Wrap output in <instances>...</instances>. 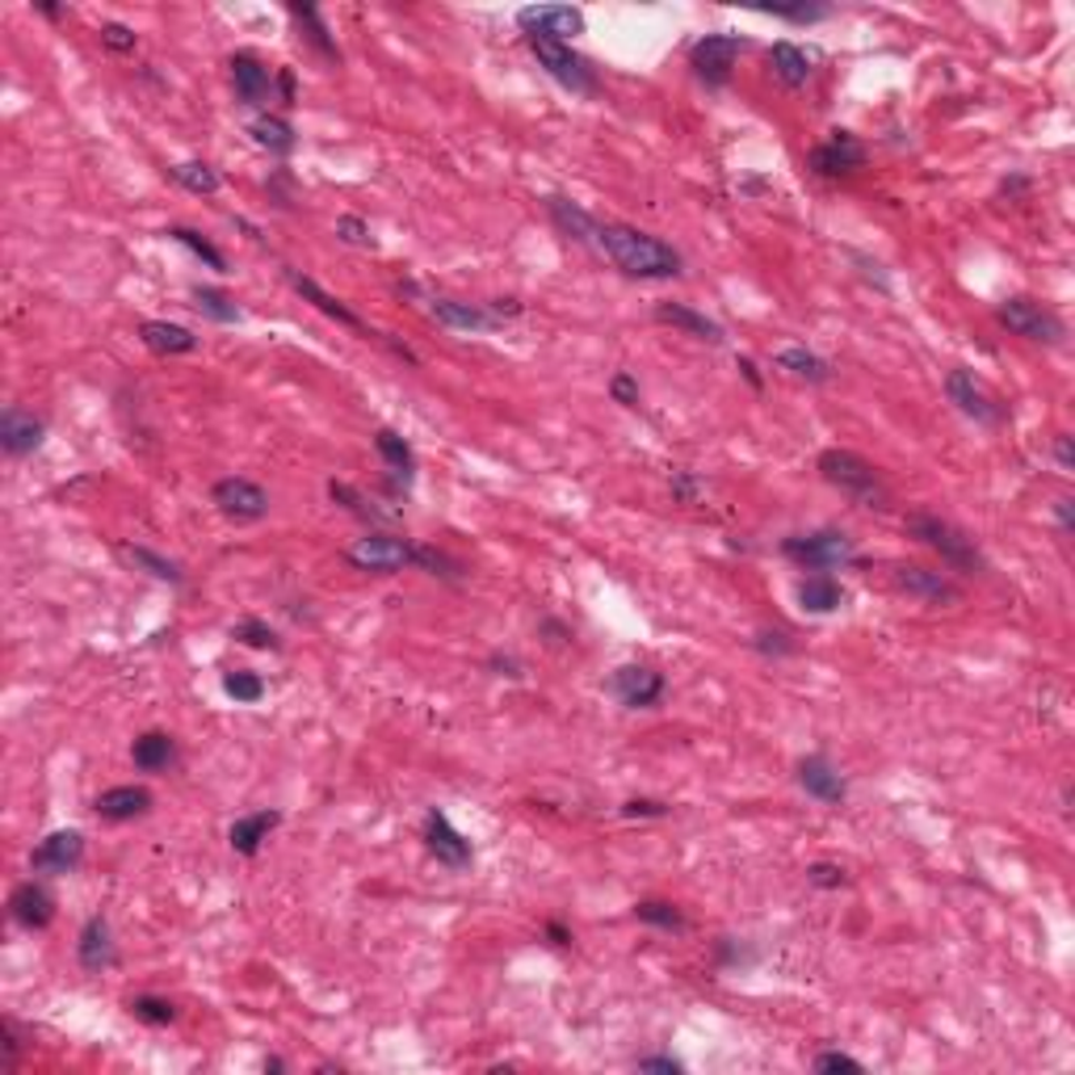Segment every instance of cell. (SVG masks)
I'll return each mask as SVG.
<instances>
[{
  "label": "cell",
  "mask_w": 1075,
  "mask_h": 1075,
  "mask_svg": "<svg viewBox=\"0 0 1075 1075\" xmlns=\"http://www.w3.org/2000/svg\"><path fill=\"white\" fill-rule=\"evenodd\" d=\"M907 534L916 538V543H925L928 550H937L942 555L945 567H954V571H983L987 567V559H983V550L975 547V538L971 534H963L958 526H949L945 517H937V512H912L907 517Z\"/></svg>",
  "instance_id": "cell-3"
},
{
  "label": "cell",
  "mask_w": 1075,
  "mask_h": 1075,
  "mask_svg": "<svg viewBox=\"0 0 1075 1075\" xmlns=\"http://www.w3.org/2000/svg\"><path fill=\"white\" fill-rule=\"evenodd\" d=\"M248 135H252V143H257V148H265L269 156H290V151L299 148V135H295V127H290L286 118H278V113H261V118H252V122H248Z\"/></svg>",
  "instance_id": "cell-32"
},
{
  "label": "cell",
  "mask_w": 1075,
  "mask_h": 1075,
  "mask_svg": "<svg viewBox=\"0 0 1075 1075\" xmlns=\"http://www.w3.org/2000/svg\"><path fill=\"white\" fill-rule=\"evenodd\" d=\"M623 815L626 819H660V815H668V803H656V798H630V803H623Z\"/></svg>",
  "instance_id": "cell-55"
},
{
  "label": "cell",
  "mask_w": 1075,
  "mask_h": 1075,
  "mask_svg": "<svg viewBox=\"0 0 1075 1075\" xmlns=\"http://www.w3.org/2000/svg\"><path fill=\"white\" fill-rule=\"evenodd\" d=\"M547 937H550V945H571V933H567L564 925H555V920L547 925Z\"/></svg>",
  "instance_id": "cell-62"
},
{
  "label": "cell",
  "mask_w": 1075,
  "mask_h": 1075,
  "mask_svg": "<svg viewBox=\"0 0 1075 1075\" xmlns=\"http://www.w3.org/2000/svg\"><path fill=\"white\" fill-rule=\"evenodd\" d=\"M337 236L345 240V245L375 248V236H370V227L361 223L358 215H340V219H337Z\"/></svg>",
  "instance_id": "cell-49"
},
{
  "label": "cell",
  "mask_w": 1075,
  "mask_h": 1075,
  "mask_svg": "<svg viewBox=\"0 0 1075 1075\" xmlns=\"http://www.w3.org/2000/svg\"><path fill=\"white\" fill-rule=\"evenodd\" d=\"M42 437H47V425H42L34 412L4 408V416H0V446H4V454H9V458H26V454H34L38 446H42Z\"/></svg>",
  "instance_id": "cell-23"
},
{
  "label": "cell",
  "mask_w": 1075,
  "mask_h": 1075,
  "mask_svg": "<svg viewBox=\"0 0 1075 1075\" xmlns=\"http://www.w3.org/2000/svg\"><path fill=\"white\" fill-rule=\"evenodd\" d=\"M996 320L1008 328V332H1017V337L1025 340H1038V345H1063V337H1067V328H1063V320H1058L1051 307H1042V302L1034 299H1004L1001 311H996Z\"/></svg>",
  "instance_id": "cell-8"
},
{
  "label": "cell",
  "mask_w": 1075,
  "mask_h": 1075,
  "mask_svg": "<svg viewBox=\"0 0 1075 1075\" xmlns=\"http://www.w3.org/2000/svg\"><path fill=\"white\" fill-rule=\"evenodd\" d=\"M1029 189V181L1025 177H1013V181H1004V193H1025Z\"/></svg>",
  "instance_id": "cell-64"
},
{
  "label": "cell",
  "mask_w": 1075,
  "mask_h": 1075,
  "mask_svg": "<svg viewBox=\"0 0 1075 1075\" xmlns=\"http://www.w3.org/2000/svg\"><path fill=\"white\" fill-rule=\"evenodd\" d=\"M635 916H639L643 925L664 928V933H685L689 928V920L680 916V907L668 904V899H643V904H635Z\"/></svg>",
  "instance_id": "cell-39"
},
{
  "label": "cell",
  "mask_w": 1075,
  "mask_h": 1075,
  "mask_svg": "<svg viewBox=\"0 0 1075 1075\" xmlns=\"http://www.w3.org/2000/svg\"><path fill=\"white\" fill-rule=\"evenodd\" d=\"M609 396L618 399L623 408H639V382L626 375V370H618V375H614V382H609Z\"/></svg>",
  "instance_id": "cell-53"
},
{
  "label": "cell",
  "mask_w": 1075,
  "mask_h": 1075,
  "mask_svg": "<svg viewBox=\"0 0 1075 1075\" xmlns=\"http://www.w3.org/2000/svg\"><path fill=\"white\" fill-rule=\"evenodd\" d=\"M193 302H198V311H202L207 320H215V324H240V320H245V311L231 302V295L215 290V286H193Z\"/></svg>",
  "instance_id": "cell-38"
},
{
  "label": "cell",
  "mask_w": 1075,
  "mask_h": 1075,
  "mask_svg": "<svg viewBox=\"0 0 1075 1075\" xmlns=\"http://www.w3.org/2000/svg\"><path fill=\"white\" fill-rule=\"evenodd\" d=\"M101 42H106L110 51H118V56H127V51H135L139 34H135L131 26H122V21H106V26H101Z\"/></svg>",
  "instance_id": "cell-48"
},
{
  "label": "cell",
  "mask_w": 1075,
  "mask_h": 1075,
  "mask_svg": "<svg viewBox=\"0 0 1075 1075\" xmlns=\"http://www.w3.org/2000/svg\"><path fill=\"white\" fill-rule=\"evenodd\" d=\"M127 1008H131L135 1021H143V1025H156V1029H160V1025H172V1021H177V1004L165 1001V996H131V1004H127Z\"/></svg>",
  "instance_id": "cell-43"
},
{
  "label": "cell",
  "mask_w": 1075,
  "mask_h": 1075,
  "mask_svg": "<svg viewBox=\"0 0 1075 1075\" xmlns=\"http://www.w3.org/2000/svg\"><path fill=\"white\" fill-rule=\"evenodd\" d=\"M673 496H677L680 505H698L701 500V479L689 471H673Z\"/></svg>",
  "instance_id": "cell-52"
},
{
  "label": "cell",
  "mask_w": 1075,
  "mask_h": 1075,
  "mask_svg": "<svg viewBox=\"0 0 1075 1075\" xmlns=\"http://www.w3.org/2000/svg\"><path fill=\"white\" fill-rule=\"evenodd\" d=\"M131 760L139 774H169L172 765H177V744H172L169 731H143V736L135 739Z\"/></svg>",
  "instance_id": "cell-30"
},
{
  "label": "cell",
  "mask_w": 1075,
  "mask_h": 1075,
  "mask_svg": "<svg viewBox=\"0 0 1075 1075\" xmlns=\"http://www.w3.org/2000/svg\"><path fill=\"white\" fill-rule=\"evenodd\" d=\"M664 689H668L664 677L656 668H647V664H623L609 677V694L623 701L626 710H651L664 698Z\"/></svg>",
  "instance_id": "cell-13"
},
{
  "label": "cell",
  "mask_w": 1075,
  "mask_h": 1075,
  "mask_svg": "<svg viewBox=\"0 0 1075 1075\" xmlns=\"http://www.w3.org/2000/svg\"><path fill=\"white\" fill-rule=\"evenodd\" d=\"M807 883L819 890H840L849 878H845V866H836V862H812L807 866Z\"/></svg>",
  "instance_id": "cell-46"
},
{
  "label": "cell",
  "mask_w": 1075,
  "mask_h": 1075,
  "mask_svg": "<svg viewBox=\"0 0 1075 1075\" xmlns=\"http://www.w3.org/2000/svg\"><path fill=\"white\" fill-rule=\"evenodd\" d=\"M169 177L177 181L181 189H189V193H198V198H215L219 193V172L210 169L207 160H186V165H172Z\"/></svg>",
  "instance_id": "cell-37"
},
{
  "label": "cell",
  "mask_w": 1075,
  "mask_h": 1075,
  "mask_svg": "<svg viewBox=\"0 0 1075 1075\" xmlns=\"http://www.w3.org/2000/svg\"><path fill=\"white\" fill-rule=\"evenodd\" d=\"M1055 458L1063 471H1075V454H1072V434H1058L1055 437Z\"/></svg>",
  "instance_id": "cell-57"
},
{
  "label": "cell",
  "mask_w": 1075,
  "mask_h": 1075,
  "mask_svg": "<svg viewBox=\"0 0 1075 1075\" xmlns=\"http://www.w3.org/2000/svg\"><path fill=\"white\" fill-rule=\"evenodd\" d=\"M420 836H425V849L437 857V866L446 869H467L475 862V849L471 840L462 836V832L454 828L450 819H446V812H429L425 815V828H420Z\"/></svg>",
  "instance_id": "cell-15"
},
{
  "label": "cell",
  "mask_w": 1075,
  "mask_h": 1075,
  "mask_svg": "<svg viewBox=\"0 0 1075 1075\" xmlns=\"http://www.w3.org/2000/svg\"><path fill=\"white\" fill-rule=\"evenodd\" d=\"M227 68H231V89H236V101L240 106L261 110L265 101H273V76H269V68L252 51H236V56L227 59Z\"/></svg>",
  "instance_id": "cell-16"
},
{
  "label": "cell",
  "mask_w": 1075,
  "mask_h": 1075,
  "mask_svg": "<svg viewBox=\"0 0 1075 1075\" xmlns=\"http://www.w3.org/2000/svg\"><path fill=\"white\" fill-rule=\"evenodd\" d=\"M84 862V836L76 828H59L47 840H38V849L30 853V866L34 874H72Z\"/></svg>",
  "instance_id": "cell-18"
},
{
  "label": "cell",
  "mask_w": 1075,
  "mask_h": 1075,
  "mask_svg": "<svg viewBox=\"0 0 1075 1075\" xmlns=\"http://www.w3.org/2000/svg\"><path fill=\"white\" fill-rule=\"evenodd\" d=\"M895 585L904 588L907 597H920L928 605H954L963 597L958 580H949L945 571L937 567H920V564H899L895 567Z\"/></svg>",
  "instance_id": "cell-17"
},
{
  "label": "cell",
  "mask_w": 1075,
  "mask_h": 1075,
  "mask_svg": "<svg viewBox=\"0 0 1075 1075\" xmlns=\"http://www.w3.org/2000/svg\"><path fill=\"white\" fill-rule=\"evenodd\" d=\"M139 340L148 345L151 354H160V358L198 354V345H202V340L193 337L189 328H181V324H169V320H143V324H139Z\"/></svg>",
  "instance_id": "cell-26"
},
{
  "label": "cell",
  "mask_w": 1075,
  "mask_h": 1075,
  "mask_svg": "<svg viewBox=\"0 0 1075 1075\" xmlns=\"http://www.w3.org/2000/svg\"><path fill=\"white\" fill-rule=\"evenodd\" d=\"M282 824V815L278 812H252V815H240L236 824H231V832H227V845H231V853H240V857H257L261 853V845L269 840V832Z\"/></svg>",
  "instance_id": "cell-28"
},
{
  "label": "cell",
  "mask_w": 1075,
  "mask_h": 1075,
  "mask_svg": "<svg viewBox=\"0 0 1075 1075\" xmlns=\"http://www.w3.org/2000/svg\"><path fill=\"white\" fill-rule=\"evenodd\" d=\"M122 559L135 567V571H148L151 580H165V585H186V571L181 564H172L165 555H156L148 547H122Z\"/></svg>",
  "instance_id": "cell-35"
},
{
  "label": "cell",
  "mask_w": 1075,
  "mask_h": 1075,
  "mask_svg": "<svg viewBox=\"0 0 1075 1075\" xmlns=\"http://www.w3.org/2000/svg\"><path fill=\"white\" fill-rule=\"evenodd\" d=\"M945 396H949V404H958V412L971 416L975 425H983V429H996V425H1004V404L987 387H983L979 378L971 375V370H949L945 375Z\"/></svg>",
  "instance_id": "cell-9"
},
{
  "label": "cell",
  "mask_w": 1075,
  "mask_h": 1075,
  "mask_svg": "<svg viewBox=\"0 0 1075 1075\" xmlns=\"http://www.w3.org/2000/svg\"><path fill=\"white\" fill-rule=\"evenodd\" d=\"M488 668H505L500 677H521V664L512 660V656H491L488 660Z\"/></svg>",
  "instance_id": "cell-60"
},
{
  "label": "cell",
  "mask_w": 1075,
  "mask_h": 1075,
  "mask_svg": "<svg viewBox=\"0 0 1075 1075\" xmlns=\"http://www.w3.org/2000/svg\"><path fill=\"white\" fill-rule=\"evenodd\" d=\"M777 366H782V370H790L794 378H803V382H815V387L832 378V366L819 358V354H812L807 345H786V349L777 354Z\"/></svg>",
  "instance_id": "cell-34"
},
{
  "label": "cell",
  "mask_w": 1075,
  "mask_h": 1075,
  "mask_svg": "<svg viewBox=\"0 0 1075 1075\" xmlns=\"http://www.w3.org/2000/svg\"><path fill=\"white\" fill-rule=\"evenodd\" d=\"M328 496L337 500L340 509H349L354 517H361V521H387V517H396V512L375 509V505H370V500H366L358 488H349V484H340V479H332V484H328Z\"/></svg>",
  "instance_id": "cell-42"
},
{
  "label": "cell",
  "mask_w": 1075,
  "mask_h": 1075,
  "mask_svg": "<svg viewBox=\"0 0 1075 1075\" xmlns=\"http://www.w3.org/2000/svg\"><path fill=\"white\" fill-rule=\"evenodd\" d=\"M798 786L812 794V798H819V803H832V807L845 803V794H849L840 769H836L824 753H812L798 760Z\"/></svg>",
  "instance_id": "cell-20"
},
{
  "label": "cell",
  "mask_w": 1075,
  "mask_h": 1075,
  "mask_svg": "<svg viewBox=\"0 0 1075 1075\" xmlns=\"http://www.w3.org/2000/svg\"><path fill=\"white\" fill-rule=\"evenodd\" d=\"M639 1072H664V1075H680L685 1072V1063L673 1055H651V1058H639Z\"/></svg>",
  "instance_id": "cell-56"
},
{
  "label": "cell",
  "mask_w": 1075,
  "mask_h": 1075,
  "mask_svg": "<svg viewBox=\"0 0 1075 1075\" xmlns=\"http://www.w3.org/2000/svg\"><path fill=\"white\" fill-rule=\"evenodd\" d=\"M769 63H774V76L786 84V89H803L815 72L812 56H807L803 47H794V42H774V47H769Z\"/></svg>",
  "instance_id": "cell-33"
},
{
  "label": "cell",
  "mask_w": 1075,
  "mask_h": 1075,
  "mask_svg": "<svg viewBox=\"0 0 1075 1075\" xmlns=\"http://www.w3.org/2000/svg\"><path fill=\"white\" fill-rule=\"evenodd\" d=\"M547 210H550V219H555V227L564 231V236H571L576 245H588V248H597V227H601V219L597 215H588L580 202H571V198H547Z\"/></svg>",
  "instance_id": "cell-27"
},
{
  "label": "cell",
  "mask_w": 1075,
  "mask_h": 1075,
  "mask_svg": "<svg viewBox=\"0 0 1075 1075\" xmlns=\"http://www.w3.org/2000/svg\"><path fill=\"white\" fill-rule=\"evenodd\" d=\"M798 605L815 618H824V614H836L845 605V588H840V580H832L828 571H819V576H807L798 585Z\"/></svg>",
  "instance_id": "cell-31"
},
{
  "label": "cell",
  "mask_w": 1075,
  "mask_h": 1075,
  "mask_svg": "<svg viewBox=\"0 0 1075 1075\" xmlns=\"http://www.w3.org/2000/svg\"><path fill=\"white\" fill-rule=\"evenodd\" d=\"M165 236H169V240H177V245H186L189 252H193L198 261H207L210 269H219V273H227V257H223V252H219V248H215V245H210V240H207V236H202V231H193V227H169Z\"/></svg>",
  "instance_id": "cell-41"
},
{
  "label": "cell",
  "mask_w": 1075,
  "mask_h": 1075,
  "mask_svg": "<svg viewBox=\"0 0 1075 1075\" xmlns=\"http://www.w3.org/2000/svg\"><path fill=\"white\" fill-rule=\"evenodd\" d=\"M416 550H420V543H408L396 534H366L345 550V559H349V567L370 571V576H396L404 567H416Z\"/></svg>",
  "instance_id": "cell-6"
},
{
  "label": "cell",
  "mask_w": 1075,
  "mask_h": 1075,
  "mask_svg": "<svg viewBox=\"0 0 1075 1075\" xmlns=\"http://www.w3.org/2000/svg\"><path fill=\"white\" fill-rule=\"evenodd\" d=\"M278 89H282V106H299V93H295V76L278 72Z\"/></svg>",
  "instance_id": "cell-59"
},
{
  "label": "cell",
  "mask_w": 1075,
  "mask_h": 1075,
  "mask_svg": "<svg viewBox=\"0 0 1075 1075\" xmlns=\"http://www.w3.org/2000/svg\"><path fill=\"white\" fill-rule=\"evenodd\" d=\"M231 639L252 647V651H282L278 630H273L269 623H261V618H240V623L231 626Z\"/></svg>",
  "instance_id": "cell-40"
},
{
  "label": "cell",
  "mask_w": 1075,
  "mask_h": 1075,
  "mask_svg": "<svg viewBox=\"0 0 1075 1075\" xmlns=\"http://www.w3.org/2000/svg\"><path fill=\"white\" fill-rule=\"evenodd\" d=\"M286 9H290V18L307 30V42H311L328 63H340V51H337V42L328 38V26H324L320 9H316V4H286Z\"/></svg>",
  "instance_id": "cell-36"
},
{
  "label": "cell",
  "mask_w": 1075,
  "mask_h": 1075,
  "mask_svg": "<svg viewBox=\"0 0 1075 1075\" xmlns=\"http://www.w3.org/2000/svg\"><path fill=\"white\" fill-rule=\"evenodd\" d=\"M9 916L26 933H42V928H51V920H56V895L42 887V883H21L9 895Z\"/></svg>",
  "instance_id": "cell-19"
},
{
  "label": "cell",
  "mask_w": 1075,
  "mask_h": 1075,
  "mask_svg": "<svg viewBox=\"0 0 1075 1075\" xmlns=\"http://www.w3.org/2000/svg\"><path fill=\"white\" fill-rule=\"evenodd\" d=\"M819 475H824V479H828L836 491H845L853 505H862V509H878V512L890 509L887 479H883V475H878V467H874V462H866L862 454L824 450V454H819Z\"/></svg>",
  "instance_id": "cell-2"
},
{
  "label": "cell",
  "mask_w": 1075,
  "mask_h": 1075,
  "mask_svg": "<svg viewBox=\"0 0 1075 1075\" xmlns=\"http://www.w3.org/2000/svg\"><path fill=\"white\" fill-rule=\"evenodd\" d=\"M34 9L42 13V18H51V21H59L63 13H68V4H34Z\"/></svg>",
  "instance_id": "cell-63"
},
{
  "label": "cell",
  "mask_w": 1075,
  "mask_h": 1075,
  "mask_svg": "<svg viewBox=\"0 0 1075 1075\" xmlns=\"http://www.w3.org/2000/svg\"><path fill=\"white\" fill-rule=\"evenodd\" d=\"M76 958L89 975H101L118 963V949H113V933L106 916H89L84 928H80V942H76Z\"/></svg>",
  "instance_id": "cell-21"
},
{
  "label": "cell",
  "mask_w": 1075,
  "mask_h": 1075,
  "mask_svg": "<svg viewBox=\"0 0 1075 1075\" xmlns=\"http://www.w3.org/2000/svg\"><path fill=\"white\" fill-rule=\"evenodd\" d=\"M866 169V143L853 131H832L824 143L812 148V172L815 177H853V172Z\"/></svg>",
  "instance_id": "cell-10"
},
{
  "label": "cell",
  "mask_w": 1075,
  "mask_h": 1075,
  "mask_svg": "<svg viewBox=\"0 0 1075 1075\" xmlns=\"http://www.w3.org/2000/svg\"><path fill=\"white\" fill-rule=\"evenodd\" d=\"M656 320L673 324V328L706 340V345H723V340H727L723 324L710 320V316H701V311H694V307H685V302H660V307H656Z\"/></svg>",
  "instance_id": "cell-29"
},
{
  "label": "cell",
  "mask_w": 1075,
  "mask_h": 1075,
  "mask_svg": "<svg viewBox=\"0 0 1075 1075\" xmlns=\"http://www.w3.org/2000/svg\"><path fill=\"white\" fill-rule=\"evenodd\" d=\"M425 311L437 324L454 328V332H496V328H505V320L491 311L488 302H458L446 299V295H425Z\"/></svg>",
  "instance_id": "cell-14"
},
{
  "label": "cell",
  "mask_w": 1075,
  "mask_h": 1075,
  "mask_svg": "<svg viewBox=\"0 0 1075 1075\" xmlns=\"http://www.w3.org/2000/svg\"><path fill=\"white\" fill-rule=\"evenodd\" d=\"M93 812L110 824H127V819H139V815L151 812V790L148 786H110V790L97 794Z\"/></svg>",
  "instance_id": "cell-24"
},
{
  "label": "cell",
  "mask_w": 1075,
  "mask_h": 1075,
  "mask_svg": "<svg viewBox=\"0 0 1075 1075\" xmlns=\"http://www.w3.org/2000/svg\"><path fill=\"white\" fill-rule=\"evenodd\" d=\"M744 51H748V42L739 34H706L694 42L689 68H694V76H698L706 89H723L731 80V72H736Z\"/></svg>",
  "instance_id": "cell-7"
},
{
  "label": "cell",
  "mask_w": 1075,
  "mask_h": 1075,
  "mask_svg": "<svg viewBox=\"0 0 1075 1075\" xmlns=\"http://www.w3.org/2000/svg\"><path fill=\"white\" fill-rule=\"evenodd\" d=\"M760 13H769L777 21H794V26H815V21L832 18L828 4H807V0H798V4H760Z\"/></svg>",
  "instance_id": "cell-44"
},
{
  "label": "cell",
  "mask_w": 1075,
  "mask_h": 1075,
  "mask_svg": "<svg viewBox=\"0 0 1075 1075\" xmlns=\"http://www.w3.org/2000/svg\"><path fill=\"white\" fill-rule=\"evenodd\" d=\"M753 647L760 651V656H790L794 651V643L786 630H756Z\"/></svg>",
  "instance_id": "cell-50"
},
{
  "label": "cell",
  "mask_w": 1075,
  "mask_h": 1075,
  "mask_svg": "<svg viewBox=\"0 0 1075 1075\" xmlns=\"http://www.w3.org/2000/svg\"><path fill=\"white\" fill-rule=\"evenodd\" d=\"M210 500H215V509L223 512V517H231V521H261L265 512H269V491H265L261 484L245 479V475H227V479H219V484L210 488Z\"/></svg>",
  "instance_id": "cell-11"
},
{
  "label": "cell",
  "mask_w": 1075,
  "mask_h": 1075,
  "mask_svg": "<svg viewBox=\"0 0 1075 1075\" xmlns=\"http://www.w3.org/2000/svg\"><path fill=\"white\" fill-rule=\"evenodd\" d=\"M718 963H723V966H748V963H756V949H744L736 937H723V942H718Z\"/></svg>",
  "instance_id": "cell-54"
},
{
  "label": "cell",
  "mask_w": 1075,
  "mask_h": 1075,
  "mask_svg": "<svg viewBox=\"0 0 1075 1075\" xmlns=\"http://www.w3.org/2000/svg\"><path fill=\"white\" fill-rule=\"evenodd\" d=\"M529 51H534V59H538V68H543L555 84H564L567 93H576V97L597 93V72H593V63H588L585 56H576L567 42H555V38H529Z\"/></svg>",
  "instance_id": "cell-4"
},
{
  "label": "cell",
  "mask_w": 1075,
  "mask_h": 1075,
  "mask_svg": "<svg viewBox=\"0 0 1075 1075\" xmlns=\"http://www.w3.org/2000/svg\"><path fill=\"white\" fill-rule=\"evenodd\" d=\"M1055 517H1058V529H1063V534H1072V529H1075V505L1067 500V496H1063V500H1055Z\"/></svg>",
  "instance_id": "cell-58"
},
{
  "label": "cell",
  "mask_w": 1075,
  "mask_h": 1075,
  "mask_svg": "<svg viewBox=\"0 0 1075 1075\" xmlns=\"http://www.w3.org/2000/svg\"><path fill=\"white\" fill-rule=\"evenodd\" d=\"M223 689H227V698L248 701V706L265 698V680L257 677V673H248V668H236V673H227V677H223Z\"/></svg>",
  "instance_id": "cell-45"
},
{
  "label": "cell",
  "mask_w": 1075,
  "mask_h": 1075,
  "mask_svg": "<svg viewBox=\"0 0 1075 1075\" xmlns=\"http://www.w3.org/2000/svg\"><path fill=\"white\" fill-rule=\"evenodd\" d=\"M286 282L295 286V295H299L302 302H311L316 311H324L328 320L345 324V328H354V332H366V324H361V316L354 311V307H345V302L337 299V295H328L316 278H307V273H299V269H286Z\"/></svg>",
  "instance_id": "cell-22"
},
{
  "label": "cell",
  "mask_w": 1075,
  "mask_h": 1075,
  "mask_svg": "<svg viewBox=\"0 0 1075 1075\" xmlns=\"http://www.w3.org/2000/svg\"><path fill=\"white\" fill-rule=\"evenodd\" d=\"M597 252L618 265L626 278H639V282H664V278H677L685 269L677 248L630 223L597 227Z\"/></svg>",
  "instance_id": "cell-1"
},
{
  "label": "cell",
  "mask_w": 1075,
  "mask_h": 1075,
  "mask_svg": "<svg viewBox=\"0 0 1075 1075\" xmlns=\"http://www.w3.org/2000/svg\"><path fill=\"white\" fill-rule=\"evenodd\" d=\"M0 1038H4V1067H9V1072H18V1067H21V1046H26L18 1021H9V1017L0 1021Z\"/></svg>",
  "instance_id": "cell-47"
},
{
  "label": "cell",
  "mask_w": 1075,
  "mask_h": 1075,
  "mask_svg": "<svg viewBox=\"0 0 1075 1075\" xmlns=\"http://www.w3.org/2000/svg\"><path fill=\"white\" fill-rule=\"evenodd\" d=\"M517 26L526 30V38L567 42V38L585 34V13L571 4H526V9H517Z\"/></svg>",
  "instance_id": "cell-12"
},
{
  "label": "cell",
  "mask_w": 1075,
  "mask_h": 1075,
  "mask_svg": "<svg viewBox=\"0 0 1075 1075\" xmlns=\"http://www.w3.org/2000/svg\"><path fill=\"white\" fill-rule=\"evenodd\" d=\"M375 450L382 454V462H387V471H391V491L404 496L416 479V450L399 434H391V429H378Z\"/></svg>",
  "instance_id": "cell-25"
},
{
  "label": "cell",
  "mask_w": 1075,
  "mask_h": 1075,
  "mask_svg": "<svg viewBox=\"0 0 1075 1075\" xmlns=\"http://www.w3.org/2000/svg\"><path fill=\"white\" fill-rule=\"evenodd\" d=\"M782 555L815 571H828V567H845L857 559V547L845 529H812V534H790L782 543Z\"/></svg>",
  "instance_id": "cell-5"
},
{
  "label": "cell",
  "mask_w": 1075,
  "mask_h": 1075,
  "mask_svg": "<svg viewBox=\"0 0 1075 1075\" xmlns=\"http://www.w3.org/2000/svg\"><path fill=\"white\" fill-rule=\"evenodd\" d=\"M739 375L748 378V382H753L756 391L765 387V378H760V370H756V361H753V358H739Z\"/></svg>",
  "instance_id": "cell-61"
},
{
  "label": "cell",
  "mask_w": 1075,
  "mask_h": 1075,
  "mask_svg": "<svg viewBox=\"0 0 1075 1075\" xmlns=\"http://www.w3.org/2000/svg\"><path fill=\"white\" fill-rule=\"evenodd\" d=\"M812 1067H815V1072H853V1075H862V1072H866V1067H862L857 1058L840 1055V1051H824V1055H815Z\"/></svg>",
  "instance_id": "cell-51"
}]
</instances>
